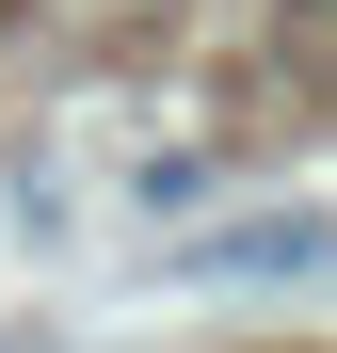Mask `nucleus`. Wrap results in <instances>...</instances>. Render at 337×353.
<instances>
[]
</instances>
